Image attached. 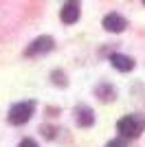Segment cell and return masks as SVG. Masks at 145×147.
Here are the masks:
<instances>
[{
	"label": "cell",
	"mask_w": 145,
	"mask_h": 147,
	"mask_svg": "<svg viewBox=\"0 0 145 147\" xmlns=\"http://www.w3.org/2000/svg\"><path fill=\"white\" fill-rule=\"evenodd\" d=\"M18 147H37V143L33 141V138H24V141H20Z\"/></svg>",
	"instance_id": "8"
},
{
	"label": "cell",
	"mask_w": 145,
	"mask_h": 147,
	"mask_svg": "<svg viewBox=\"0 0 145 147\" xmlns=\"http://www.w3.org/2000/svg\"><path fill=\"white\" fill-rule=\"evenodd\" d=\"M143 127H145V119L136 117V114L123 117V119H119V123H117V129H119L121 136H125V138H136V136L143 132Z\"/></svg>",
	"instance_id": "1"
},
{
	"label": "cell",
	"mask_w": 145,
	"mask_h": 147,
	"mask_svg": "<svg viewBox=\"0 0 145 147\" xmlns=\"http://www.w3.org/2000/svg\"><path fill=\"white\" fill-rule=\"evenodd\" d=\"M110 61H112V66H115L117 70H121V73H130V70L134 68V61L127 55H119V53H117V55L110 57Z\"/></svg>",
	"instance_id": "7"
},
{
	"label": "cell",
	"mask_w": 145,
	"mask_h": 147,
	"mask_svg": "<svg viewBox=\"0 0 145 147\" xmlns=\"http://www.w3.org/2000/svg\"><path fill=\"white\" fill-rule=\"evenodd\" d=\"M143 5H145V0H143Z\"/></svg>",
	"instance_id": "10"
},
{
	"label": "cell",
	"mask_w": 145,
	"mask_h": 147,
	"mask_svg": "<svg viewBox=\"0 0 145 147\" xmlns=\"http://www.w3.org/2000/svg\"><path fill=\"white\" fill-rule=\"evenodd\" d=\"M106 147H125V143H123V141H110Z\"/></svg>",
	"instance_id": "9"
},
{
	"label": "cell",
	"mask_w": 145,
	"mask_h": 147,
	"mask_svg": "<svg viewBox=\"0 0 145 147\" xmlns=\"http://www.w3.org/2000/svg\"><path fill=\"white\" fill-rule=\"evenodd\" d=\"M62 22H66V24H72V22H77L79 20V5L75 2V0H70L68 5H64V9H62L60 13Z\"/></svg>",
	"instance_id": "5"
},
{
	"label": "cell",
	"mask_w": 145,
	"mask_h": 147,
	"mask_svg": "<svg viewBox=\"0 0 145 147\" xmlns=\"http://www.w3.org/2000/svg\"><path fill=\"white\" fill-rule=\"evenodd\" d=\"M125 26H127L125 18L119 16V13H108V16L103 18V29L110 31V33H121Z\"/></svg>",
	"instance_id": "3"
},
{
	"label": "cell",
	"mask_w": 145,
	"mask_h": 147,
	"mask_svg": "<svg viewBox=\"0 0 145 147\" xmlns=\"http://www.w3.org/2000/svg\"><path fill=\"white\" fill-rule=\"evenodd\" d=\"M33 112H35V103H33V101L16 103V105H11V110H9V123H13V125H24V123L33 117Z\"/></svg>",
	"instance_id": "2"
},
{
	"label": "cell",
	"mask_w": 145,
	"mask_h": 147,
	"mask_svg": "<svg viewBox=\"0 0 145 147\" xmlns=\"http://www.w3.org/2000/svg\"><path fill=\"white\" fill-rule=\"evenodd\" d=\"M51 49H53V37L42 35L26 49V55H40V53H46V51H51Z\"/></svg>",
	"instance_id": "4"
},
{
	"label": "cell",
	"mask_w": 145,
	"mask_h": 147,
	"mask_svg": "<svg viewBox=\"0 0 145 147\" xmlns=\"http://www.w3.org/2000/svg\"><path fill=\"white\" fill-rule=\"evenodd\" d=\"M75 119H77V125H81V127H90L92 123H95V114L86 105H81V108L75 110Z\"/></svg>",
	"instance_id": "6"
}]
</instances>
